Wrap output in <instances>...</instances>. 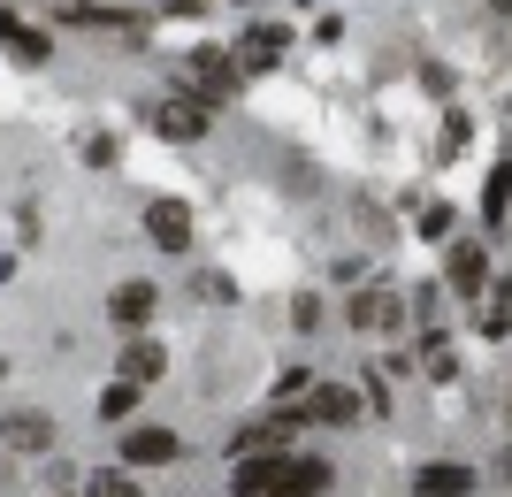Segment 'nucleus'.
<instances>
[{"instance_id":"nucleus-11","label":"nucleus","mask_w":512,"mask_h":497,"mask_svg":"<svg viewBox=\"0 0 512 497\" xmlns=\"http://www.w3.org/2000/svg\"><path fill=\"white\" fill-rule=\"evenodd\" d=\"M467 482H474L467 467H421V490L428 497H467Z\"/></svg>"},{"instance_id":"nucleus-8","label":"nucleus","mask_w":512,"mask_h":497,"mask_svg":"<svg viewBox=\"0 0 512 497\" xmlns=\"http://www.w3.org/2000/svg\"><path fill=\"white\" fill-rule=\"evenodd\" d=\"M161 368H169V360H161V345H146V337H138V345H123V375H130V383H161Z\"/></svg>"},{"instance_id":"nucleus-16","label":"nucleus","mask_w":512,"mask_h":497,"mask_svg":"<svg viewBox=\"0 0 512 497\" xmlns=\"http://www.w3.org/2000/svg\"><path fill=\"white\" fill-rule=\"evenodd\" d=\"M505 199H512V169H497V176H490V199H482V207H490V215H505Z\"/></svg>"},{"instance_id":"nucleus-13","label":"nucleus","mask_w":512,"mask_h":497,"mask_svg":"<svg viewBox=\"0 0 512 497\" xmlns=\"http://www.w3.org/2000/svg\"><path fill=\"white\" fill-rule=\"evenodd\" d=\"M237 54H245V69H268V62L283 54V31H253V39L237 46Z\"/></svg>"},{"instance_id":"nucleus-14","label":"nucleus","mask_w":512,"mask_h":497,"mask_svg":"<svg viewBox=\"0 0 512 497\" xmlns=\"http://www.w3.org/2000/svg\"><path fill=\"white\" fill-rule=\"evenodd\" d=\"M85 497H146V490H138V482H130L123 467H100V475H92V490H85Z\"/></svg>"},{"instance_id":"nucleus-10","label":"nucleus","mask_w":512,"mask_h":497,"mask_svg":"<svg viewBox=\"0 0 512 497\" xmlns=\"http://www.w3.org/2000/svg\"><path fill=\"white\" fill-rule=\"evenodd\" d=\"M0 39L16 46V62H46V31H23L16 16H0Z\"/></svg>"},{"instance_id":"nucleus-4","label":"nucleus","mask_w":512,"mask_h":497,"mask_svg":"<svg viewBox=\"0 0 512 497\" xmlns=\"http://www.w3.org/2000/svg\"><path fill=\"white\" fill-rule=\"evenodd\" d=\"M123 459H130V467H161V459H176V429H130Z\"/></svg>"},{"instance_id":"nucleus-9","label":"nucleus","mask_w":512,"mask_h":497,"mask_svg":"<svg viewBox=\"0 0 512 497\" xmlns=\"http://www.w3.org/2000/svg\"><path fill=\"white\" fill-rule=\"evenodd\" d=\"M352 322L360 329H390L398 322V299H390V291H367V299H352Z\"/></svg>"},{"instance_id":"nucleus-6","label":"nucleus","mask_w":512,"mask_h":497,"mask_svg":"<svg viewBox=\"0 0 512 497\" xmlns=\"http://www.w3.org/2000/svg\"><path fill=\"white\" fill-rule=\"evenodd\" d=\"M153 306H161V291H153V283H123V291L107 299V314H115L123 329H138V322H153Z\"/></svg>"},{"instance_id":"nucleus-3","label":"nucleus","mask_w":512,"mask_h":497,"mask_svg":"<svg viewBox=\"0 0 512 497\" xmlns=\"http://www.w3.org/2000/svg\"><path fill=\"white\" fill-rule=\"evenodd\" d=\"M153 130H161V138H199V130H207V108H199V100H161V108H153Z\"/></svg>"},{"instance_id":"nucleus-15","label":"nucleus","mask_w":512,"mask_h":497,"mask_svg":"<svg viewBox=\"0 0 512 497\" xmlns=\"http://www.w3.org/2000/svg\"><path fill=\"white\" fill-rule=\"evenodd\" d=\"M130 406H138V383H130V375H123V383H115V390H107V398H100V413H107V421H123Z\"/></svg>"},{"instance_id":"nucleus-2","label":"nucleus","mask_w":512,"mask_h":497,"mask_svg":"<svg viewBox=\"0 0 512 497\" xmlns=\"http://www.w3.org/2000/svg\"><path fill=\"white\" fill-rule=\"evenodd\" d=\"M0 436H8V452H46V444H54V421H46L39 406H23V413L0 421Z\"/></svg>"},{"instance_id":"nucleus-12","label":"nucleus","mask_w":512,"mask_h":497,"mask_svg":"<svg viewBox=\"0 0 512 497\" xmlns=\"http://www.w3.org/2000/svg\"><path fill=\"white\" fill-rule=\"evenodd\" d=\"M451 283H459V291H482V245H459V253H451Z\"/></svg>"},{"instance_id":"nucleus-5","label":"nucleus","mask_w":512,"mask_h":497,"mask_svg":"<svg viewBox=\"0 0 512 497\" xmlns=\"http://www.w3.org/2000/svg\"><path fill=\"white\" fill-rule=\"evenodd\" d=\"M329 490V467H321V459H283V482L268 497H321Z\"/></svg>"},{"instance_id":"nucleus-7","label":"nucleus","mask_w":512,"mask_h":497,"mask_svg":"<svg viewBox=\"0 0 512 497\" xmlns=\"http://www.w3.org/2000/svg\"><path fill=\"white\" fill-rule=\"evenodd\" d=\"M314 421H329V429H352V421H360V390H344V383L314 390Z\"/></svg>"},{"instance_id":"nucleus-1","label":"nucleus","mask_w":512,"mask_h":497,"mask_svg":"<svg viewBox=\"0 0 512 497\" xmlns=\"http://www.w3.org/2000/svg\"><path fill=\"white\" fill-rule=\"evenodd\" d=\"M146 238L161 245V253H184V245H192V207H184V199H153L146 207Z\"/></svg>"}]
</instances>
